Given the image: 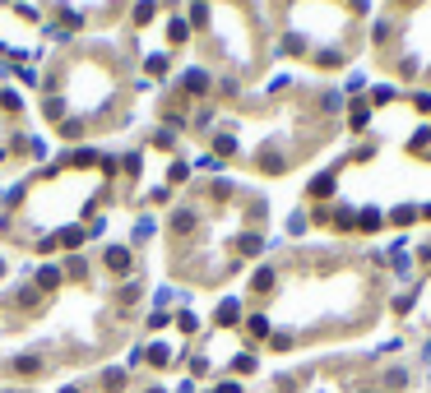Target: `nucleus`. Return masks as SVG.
I'll return each mask as SVG.
<instances>
[{
	"instance_id": "obj_28",
	"label": "nucleus",
	"mask_w": 431,
	"mask_h": 393,
	"mask_svg": "<svg viewBox=\"0 0 431 393\" xmlns=\"http://www.w3.org/2000/svg\"><path fill=\"white\" fill-rule=\"evenodd\" d=\"M172 393H200V379H190V375H185V379H181V384H176Z\"/></svg>"
},
{
	"instance_id": "obj_11",
	"label": "nucleus",
	"mask_w": 431,
	"mask_h": 393,
	"mask_svg": "<svg viewBox=\"0 0 431 393\" xmlns=\"http://www.w3.org/2000/svg\"><path fill=\"white\" fill-rule=\"evenodd\" d=\"M139 296H144V282H139V278H125V282H116V310H135L139 305Z\"/></svg>"
},
{
	"instance_id": "obj_8",
	"label": "nucleus",
	"mask_w": 431,
	"mask_h": 393,
	"mask_svg": "<svg viewBox=\"0 0 431 393\" xmlns=\"http://www.w3.org/2000/svg\"><path fill=\"white\" fill-rule=\"evenodd\" d=\"M5 305H10L15 315H33V310H46V296H42L37 287H33V282H24V287H19Z\"/></svg>"
},
{
	"instance_id": "obj_13",
	"label": "nucleus",
	"mask_w": 431,
	"mask_h": 393,
	"mask_svg": "<svg viewBox=\"0 0 431 393\" xmlns=\"http://www.w3.org/2000/svg\"><path fill=\"white\" fill-rule=\"evenodd\" d=\"M98 384H102V393H125L130 389V370H125V365H107V370L98 375Z\"/></svg>"
},
{
	"instance_id": "obj_6",
	"label": "nucleus",
	"mask_w": 431,
	"mask_h": 393,
	"mask_svg": "<svg viewBox=\"0 0 431 393\" xmlns=\"http://www.w3.org/2000/svg\"><path fill=\"white\" fill-rule=\"evenodd\" d=\"M241 338H250V347H260V343H269V333H274V319L264 315V310H246V319H241Z\"/></svg>"
},
{
	"instance_id": "obj_16",
	"label": "nucleus",
	"mask_w": 431,
	"mask_h": 393,
	"mask_svg": "<svg viewBox=\"0 0 431 393\" xmlns=\"http://www.w3.org/2000/svg\"><path fill=\"white\" fill-rule=\"evenodd\" d=\"M190 37H195V28H190V19L172 15V19H167V46H185Z\"/></svg>"
},
{
	"instance_id": "obj_17",
	"label": "nucleus",
	"mask_w": 431,
	"mask_h": 393,
	"mask_svg": "<svg viewBox=\"0 0 431 393\" xmlns=\"http://www.w3.org/2000/svg\"><path fill=\"white\" fill-rule=\"evenodd\" d=\"M209 148H214V157H237V153H241V144H237V135H232V130H218V135L209 139Z\"/></svg>"
},
{
	"instance_id": "obj_26",
	"label": "nucleus",
	"mask_w": 431,
	"mask_h": 393,
	"mask_svg": "<svg viewBox=\"0 0 431 393\" xmlns=\"http://www.w3.org/2000/svg\"><path fill=\"white\" fill-rule=\"evenodd\" d=\"M167 324H172V315H167V310H154V315L144 319V329H149V333H163Z\"/></svg>"
},
{
	"instance_id": "obj_27",
	"label": "nucleus",
	"mask_w": 431,
	"mask_h": 393,
	"mask_svg": "<svg viewBox=\"0 0 431 393\" xmlns=\"http://www.w3.org/2000/svg\"><path fill=\"white\" fill-rule=\"evenodd\" d=\"M209 393H246V384H241V379H218Z\"/></svg>"
},
{
	"instance_id": "obj_21",
	"label": "nucleus",
	"mask_w": 431,
	"mask_h": 393,
	"mask_svg": "<svg viewBox=\"0 0 431 393\" xmlns=\"http://www.w3.org/2000/svg\"><path fill=\"white\" fill-rule=\"evenodd\" d=\"M172 324L181 329V338H200V315H190V310H176Z\"/></svg>"
},
{
	"instance_id": "obj_14",
	"label": "nucleus",
	"mask_w": 431,
	"mask_h": 393,
	"mask_svg": "<svg viewBox=\"0 0 431 393\" xmlns=\"http://www.w3.org/2000/svg\"><path fill=\"white\" fill-rule=\"evenodd\" d=\"M65 116H70V106H65L61 93H42V121L46 125H61Z\"/></svg>"
},
{
	"instance_id": "obj_24",
	"label": "nucleus",
	"mask_w": 431,
	"mask_h": 393,
	"mask_svg": "<svg viewBox=\"0 0 431 393\" xmlns=\"http://www.w3.org/2000/svg\"><path fill=\"white\" fill-rule=\"evenodd\" d=\"M413 218H417V209H408V204H399V209H389V213H385L389 227H413Z\"/></svg>"
},
{
	"instance_id": "obj_12",
	"label": "nucleus",
	"mask_w": 431,
	"mask_h": 393,
	"mask_svg": "<svg viewBox=\"0 0 431 393\" xmlns=\"http://www.w3.org/2000/svg\"><path fill=\"white\" fill-rule=\"evenodd\" d=\"M0 116L10 125L24 121V97H19V88H10V84H0Z\"/></svg>"
},
{
	"instance_id": "obj_1",
	"label": "nucleus",
	"mask_w": 431,
	"mask_h": 393,
	"mask_svg": "<svg viewBox=\"0 0 431 393\" xmlns=\"http://www.w3.org/2000/svg\"><path fill=\"white\" fill-rule=\"evenodd\" d=\"M37 51H42V23H33L24 10H5L0 5V56L33 61Z\"/></svg>"
},
{
	"instance_id": "obj_20",
	"label": "nucleus",
	"mask_w": 431,
	"mask_h": 393,
	"mask_svg": "<svg viewBox=\"0 0 431 393\" xmlns=\"http://www.w3.org/2000/svg\"><path fill=\"white\" fill-rule=\"evenodd\" d=\"M89 130H93V125H89V121H79V116H65V121L56 125V135H61V139H84Z\"/></svg>"
},
{
	"instance_id": "obj_22",
	"label": "nucleus",
	"mask_w": 431,
	"mask_h": 393,
	"mask_svg": "<svg viewBox=\"0 0 431 393\" xmlns=\"http://www.w3.org/2000/svg\"><path fill=\"white\" fill-rule=\"evenodd\" d=\"M167 65H172L167 51H158V56H144V75H149V79H167Z\"/></svg>"
},
{
	"instance_id": "obj_3",
	"label": "nucleus",
	"mask_w": 431,
	"mask_h": 393,
	"mask_svg": "<svg viewBox=\"0 0 431 393\" xmlns=\"http://www.w3.org/2000/svg\"><path fill=\"white\" fill-rule=\"evenodd\" d=\"M209 88H214V75H209L204 65H190V70H181V84H176V93H181V97L200 102V97H209Z\"/></svg>"
},
{
	"instance_id": "obj_19",
	"label": "nucleus",
	"mask_w": 431,
	"mask_h": 393,
	"mask_svg": "<svg viewBox=\"0 0 431 393\" xmlns=\"http://www.w3.org/2000/svg\"><path fill=\"white\" fill-rule=\"evenodd\" d=\"M149 148H158V153H176V130H167V125H158L154 135H149Z\"/></svg>"
},
{
	"instance_id": "obj_29",
	"label": "nucleus",
	"mask_w": 431,
	"mask_h": 393,
	"mask_svg": "<svg viewBox=\"0 0 431 393\" xmlns=\"http://www.w3.org/2000/svg\"><path fill=\"white\" fill-rule=\"evenodd\" d=\"M144 393H172V389H163V384H149V389H144Z\"/></svg>"
},
{
	"instance_id": "obj_18",
	"label": "nucleus",
	"mask_w": 431,
	"mask_h": 393,
	"mask_svg": "<svg viewBox=\"0 0 431 393\" xmlns=\"http://www.w3.org/2000/svg\"><path fill=\"white\" fill-rule=\"evenodd\" d=\"M158 19V0H135V10H130V23L144 28V23H154Z\"/></svg>"
},
{
	"instance_id": "obj_2",
	"label": "nucleus",
	"mask_w": 431,
	"mask_h": 393,
	"mask_svg": "<svg viewBox=\"0 0 431 393\" xmlns=\"http://www.w3.org/2000/svg\"><path fill=\"white\" fill-rule=\"evenodd\" d=\"M135 245L130 241H111L102 245V273L107 278H116V282H125V278H135Z\"/></svg>"
},
{
	"instance_id": "obj_9",
	"label": "nucleus",
	"mask_w": 431,
	"mask_h": 393,
	"mask_svg": "<svg viewBox=\"0 0 431 393\" xmlns=\"http://www.w3.org/2000/svg\"><path fill=\"white\" fill-rule=\"evenodd\" d=\"M228 370H232V379H250L255 370H260V352H255V347L232 352V356H228Z\"/></svg>"
},
{
	"instance_id": "obj_25",
	"label": "nucleus",
	"mask_w": 431,
	"mask_h": 393,
	"mask_svg": "<svg viewBox=\"0 0 431 393\" xmlns=\"http://www.w3.org/2000/svg\"><path fill=\"white\" fill-rule=\"evenodd\" d=\"M149 236H158V218H149V213H144V218H139V227H135V236H130V245H144Z\"/></svg>"
},
{
	"instance_id": "obj_10",
	"label": "nucleus",
	"mask_w": 431,
	"mask_h": 393,
	"mask_svg": "<svg viewBox=\"0 0 431 393\" xmlns=\"http://www.w3.org/2000/svg\"><path fill=\"white\" fill-rule=\"evenodd\" d=\"M61 273H65V282H79V287H89V282H93V269H89V259H84V255H65L61 259Z\"/></svg>"
},
{
	"instance_id": "obj_15",
	"label": "nucleus",
	"mask_w": 431,
	"mask_h": 393,
	"mask_svg": "<svg viewBox=\"0 0 431 393\" xmlns=\"http://www.w3.org/2000/svg\"><path fill=\"white\" fill-rule=\"evenodd\" d=\"M334 190H339V171H320V176H311V199H334Z\"/></svg>"
},
{
	"instance_id": "obj_23",
	"label": "nucleus",
	"mask_w": 431,
	"mask_h": 393,
	"mask_svg": "<svg viewBox=\"0 0 431 393\" xmlns=\"http://www.w3.org/2000/svg\"><path fill=\"white\" fill-rule=\"evenodd\" d=\"M348 125H353V130H367L371 125V102H348Z\"/></svg>"
},
{
	"instance_id": "obj_7",
	"label": "nucleus",
	"mask_w": 431,
	"mask_h": 393,
	"mask_svg": "<svg viewBox=\"0 0 431 393\" xmlns=\"http://www.w3.org/2000/svg\"><path fill=\"white\" fill-rule=\"evenodd\" d=\"M33 287L42 291V296H56V291L65 287V273H61V264H56V259H46L42 269L33 273Z\"/></svg>"
},
{
	"instance_id": "obj_30",
	"label": "nucleus",
	"mask_w": 431,
	"mask_h": 393,
	"mask_svg": "<svg viewBox=\"0 0 431 393\" xmlns=\"http://www.w3.org/2000/svg\"><path fill=\"white\" fill-rule=\"evenodd\" d=\"M61 393H84V389H79V384H65V389Z\"/></svg>"
},
{
	"instance_id": "obj_4",
	"label": "nucleus",
	"mask_w": 431,
	"mask_h": 393,
	"mask_svg": "<svg viewBox=\"0 0 431 393\" xmlns=\"http://www.w3.org/2000/svg\"><path fill=\"white\" fill-rule=\"evenodd\" d=\"M5 375H15V379H42L46 375V356H42V352H19V356L5 361Z\"/></svg>"
},
{
	"instance_id": "obj_5",
	"label": "nucleus",
	"mask_w": 431,
	"mask_h": 393,
	"mask_svg": "<svg viewBox=\"0 0 431 393\" xmlns=\"http://www.w3.org/2000/svg\"><path fill=\"white\" fill-rule=\"evenodd\" d=\"M278 278H283V269L278 264H264V269L250 273V301H269L278 291Z\"/></svg>"
},
{
	"instance_id": "obj_31",
	"label": "nucleus",
	"mask_w": 431,
	"mask_h": 393,
	"mask_svg": "<svg viewBox=\"0 0 431 393\" xmlns=\"http://www.w3.org/2000/svg\"><path fill=\"white\" fill-rule=\"evenodd\" d=\"M5 273H10V264H5V259H0V278H5Z\"/></svg>"
}]
</instances>
